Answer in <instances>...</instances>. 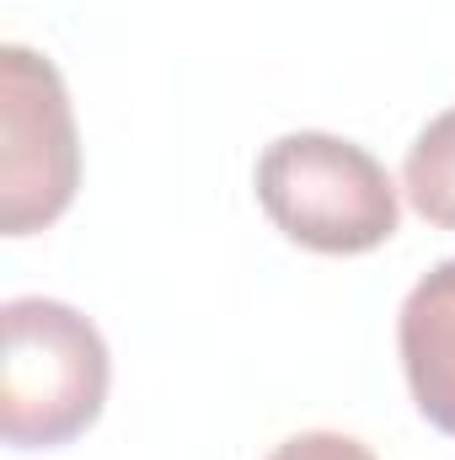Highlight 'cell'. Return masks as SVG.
Instances as JSON below:
<instances>
[{"mask_svg": "<svg viewBox=\"0 0 455 460\" xmlns=\"http://www.w3.org/2000/svg\"><path fill=\"white\" fill-rule=\"evenodd\" d=\"M0 358V434L16 450H54L81 439L108 402V343L103 332L43 295L11 300Z\"/></svg>", "mask_w": 455, "mask_h": 460, "instance_id": "1", "label": "cell"}, {"mask_svg": "<svg viewBox=\"0 0 455 460\" xmlns=\"http://www.w3.org/2000/svg\"><path fill=\"white\" fill-rule=\"evenodd\" d=\"M402 193L429 226L455 230V108L413 139L402 161Z\"/></svg>", "mask_w": 455, "mask_h": 460, "instance_id": "5", "label": "cell"}, {"mask_svg": "<svg viewBox=\"0 0 455 460\" xmlns=\"http://www.w3.org/2000/svg\"><path fill=\"white\" fill-rule=\"evenodd\" d=\"M397 348L418 412L455 439V257L424 273L402 300Z\"/></svg>", "mask_w": 455, "mask_h": 460, "instance_id": "4", "label": "cell"}, {"mask_svg": "<svg viewBox=\"0 0 455 460\" xmlns=\"http://www.w3.org/2000/svg\"><path fill=\"white\" fill-rule=\"evenodd\" d=\"M257 204L306 252L359 257L397 235V188L386 166L338 134H284L257 161Z\"/></svg>", "mask_w": 455, "mask_h": 460, "instance_id": "2", "label": "cell"}, {"mask_svg": "<svg viewBox=\"0 0 455 460\" xmlns=\"http://www.w3.org/2000/svg\"><path fill=\"white\" fill-rule=\"evenodd\" d=\"M81 188V139L54 59L0 49V226L32 235L54 226Z\"/></svg>", "mask_w": 455, "mask_h": 460, "instance_id": "3", "label": "cell"}, {"mask_svg": "<svg viewBox=\"0 0 455 460\" xmlns=\"http://www.w3.org/2000/svg\"><path fill=\"white\" fill-rule=\"evenodd\" d=\"M268 460H375V456H370L359 439H348V434H327V429H317V434H295V439H284Z\"/></svg>", "mask_w": 455, "mask_h": 460, "instance_id": "6", "label": "cell"}]
</instances>
